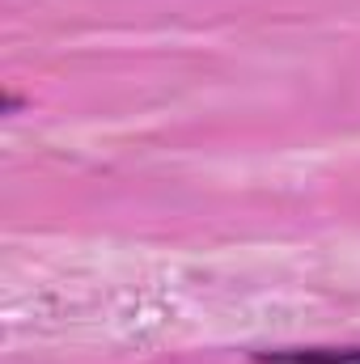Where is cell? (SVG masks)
Segmentation results:
<instances>
[{
	"label": "cell",
	"instance_id": "6da1fadb",
	"mask_svg": "<svg viewBox=\"0 0 360 364\" xmlns=\"http://www.w3.org/2000/svg\"><path fill=\"white\" fill-rule=\"evenodd\" d=\"M259 364H360V348H284L259 352Z\"/></svg>",
	"mask_w": 360,
	"mask_h": 364
}]
</instances>
